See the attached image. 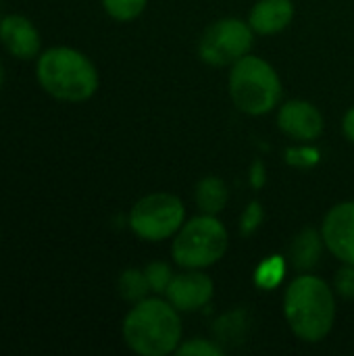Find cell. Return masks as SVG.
Returning a JSON list of instances; mask_svg holds the SVG:
<instances>
[{
	"mask_svg": "<svg viewBox=\"0 0 354 356\" xmlns=\"http://www.w3.org/2000/svg\"><path fill=\"white\" fill-rule=\"evenodd\" d=\"M284 315L292 334L309 344L330 336L336 323V296L321 277L300 273L284 294Z\"/></svg>",
	"mask_w": 354,
	"mask_h": 356,
	"instance_id": "cell-1",
	"label": "cell"
},
{
	"mask_svg": "<svg viewBox=\"0 0 354 356\" xmlns=\"http://www.w3.org/2000/svg\"><path fill=\"white\" fill-rule=\"evenodd\" d=\"M123 340L136 355L167 356L177 353L184 336L179 311L161 298H144L123 319Z\"/></svg>",
	"mask_w": 354,
	"mask_h": 356,
	"instance_id": "cell-2",
	"label": "cell"
},
{
	"mask_svg": "<svg viewBox=\"0 0 354 356\" xmlns=\"http://www.w3.org/2000/svg\"><path fill=\"white\" fill-rule=\"evenodd\" d=\"M35 77L46 94L63 102H86L100 83L94 63L71 46H52L40 52Z\"/></svg>",
	"mask_w": 354,
	"mask_h": 356,
	"instance_id": "cell-3",
	"label": "cell"
},
{
	"mask_svg": "<svg viewBox=\"0 0 354 356\" xmlns=\"http://www.w3.org/2000/svg\"><path fill=\"white\" fill-rule=\"evenodd\" d=\"M227 88L236 108L252 117L267 115L280 106L284 96V86L277 71L255 54H246L232 65Z\"/></svg>",
	"mask_w": 354,
	"mask_h": 356,
	"instance_id": "cell-4",
	"label": "cell"
},
{
	"mask_svg": "<svg viewBox=\"0 0 354 356\" xmlns=\"http://www.w3.org/2000/svg\"><path fill=\"white\" fill-rule=\"evenodd\" d=\"M230 244L225 225L217 215H198L175 234L171 254L182 269H207L223 259Z\"/></svg>",
	"mask_w": 354,
	"mask_h": 356,
	"instance_id": "cell-5",
	"label": "cell"
},
{
	"mask_svg": "<svg viewBox=\"0 0 354 356\" xmlns=\"http://www.w3.org/2000/svg\"><path fill=\"white\" fill-rule=\"evenodd\" d=\"M127 223L140 240L163 242L173 238L186 223V207L175 194L154 192L131 207Z\"/></svg>",
	"mask_w": 354,
	"mask_h": 356,
	"instance_id": "cell-6",
	"label": "cell"
},
{
	"mask_svg": "<svg viewBox=\"0 0 354 356\" xmlns=\"http://www.w3.org/2000/svg\"><path fill=\"white\" fill-rule=\"evenodd\" d=\"M255 31L248 21L225 17L211 23L198 40V56L211 67H232L252 50Z\"/></svg>",
	"mask_w": 354,
	"mask_h": 356,
	"instance_id": "cell-7",
	"label": "cell"
},
{
	"mask_svg": "<svg viewBox=\"0 0 354 356\" xmlns=\"http://www.w3.org/2000/svg\"><path fill=\"white\" fill-rule=\"evenodd\" d=\"M215 294L213 280L202 273V269H184L182 273H173L167 286V300L179 313H194L200 311L211 302Z\"/></svg>",
	"mask_w": 354,
	"mask_h": 356,
	"instance_id": "cell-8",
	"label": "cell"
},
{
	"mask_svg": "<svg viewBox=\"0 0 354 356\" xmlns=\"http://www.w3.org/2000/svg\"><path fill=\"white\" fill-rule=\"evenodd\" d=\"M321 236L325 248L344 265H354V200L332 207L323 219Z\"/></svg>",
	"mask_w": 354,
	"mask_h": 356,
	"instance_id": "cell-9",
	"label": "cell"
},
{
	"mask_svg": "<svg viewBox=\"0 0 354 356\" xmlns=\"http://www.w3.org/2000/svg\"><path fill=\"white\" fill-rule=\"evenodd\" d=\"M280 129L298 142H313L323 131V115L307 100H288L277 113Z\"/></svg>",
	"mask_w": 354,
	"mask_h": 356,
	"instance_id": "cell-10",
	"label": "cell"
},
{
	"mask_svg": "<svg viewBox=\"0 0 354 356\" xmlns=\"http://www.w3.org/2000/svg\"><path fill=\"white\" fill-rule=\"evenodd\" d=\"M0 42L4 50L19 60L35 58L42 52L40 31L23 15H6L0 19Z\"/></svg>",
	"mask_w": 354,
	"mask_h": 356,
	"instance_id": "cell-11",
	"label": "cell"
},
{
	"mask_svg": "<svg viewBox=\"0 0 354 356\" xmlns=\"http://www.w3.org/2000/svg\"><path fill=\"white\" fill-rule=\"evenodd\" d=\"M294 19V2L292 0H259L250 15L248 25L255 33L275 35L284 31Z\"/></svg>",
	"mask_w": 354,
	"mask_h": 356,
	"instance_id": "cell-12",
	"label": "cell"
},
{
	"mask_svg": "<svg viewBox=\"0 0 354 356\" xmlns=\"http://www.w3.org/2000/svg\"><path fill=\"white\" fill-rule=\"evenodd\" d=\"M321 248H323V236L313 227L303 229L290 246V261L294 269L303 273L315 269V265L321 259Z\"/></svg>",
	"mask_w": 354,
	"mask_h": 356,
	"instance_id": "cell-13",
	"label": "cell"
},
{
	"mask_svg": "<svg viewBox=\"0 0 354 356\" xmlns=\"http://www.w3.org/2000/svg\"><path fill=\"white\" fill-rule=\"evenodd\" d=\"M227 198H230V190H227L225 181L215 175L202 177L196 184L194 200H196V207L200 209V213H204V215H219L225 209Z\"/></svg>",
	"mask_w": 354,
	"mask_h": 356,
	"instance_id": "cell-14",
	"label": "cell"
},
{
	"mask_svg": "<svg viewBox=\"0 0 354 356\" xmlns=\"http://www.w3.org/2000/svg\"><path fill=\"white\" fill-rule=\"evenodd\" d=\"M117 290H119V294H121L123 300L134 302V305L140 302V300H144L148 296V292H152L150 290V284L146 280L144 269L142 271L140 269H127V271H123L121 277H119Z\"/></svg>",
	"mask_w": 354,
	"mask_h": 356,
	"instance_id": "cell-15",
	"label": "cell"
},
{
	"mask_svg": "<svg viewBox=\"0 0 354 356\" xmlns=\"http://www.w3.org/2000/svg\"><path fill=\"white\" fill-rule=\"evenodd\" d=\"M286 277V259L282 254H273L265 259L255 271V284L261 290H275Z\"/></svg>",
	"mask_w": 354,
	"mask_h": 356,
	"instance_id": "cell-16",
	"label": "cell"
},
{
	"mask_svg": "<svg viewBox=\"0 0 354 356\" xmlns=\"http://www.w3.org/2000/svg\"><path fill=\"white\" fill-rule=\"evenodd\" d=\"M146 4H148V0H102L106 15L119 23L138 19L144 13Z\"/></svg>",
	"mask_w": 354,
	"mask_h": 356,
	"instance_id": "cell-17",
	"label": "cell"
},
{
	"mask_svg": "<svg viewBox=\"0 0 354 356\" xmlns=\"http://www.w3.org/2000/svg\"><path fill=\"white\" fill-rule=\"evenodd\" d=\"M286 163L294 169H313L321 161V152L315 146H296L286 150Z\"/></svg>",
	"mask_w": 354,
	"mask_h": 356,
	"instance_id": "cell-18",
	"label": "cell"
},
{
	"mask_svg": "<svg viewBox=\"0 0 354 356\" xmlns=\"http://www.w3.org/2000/svg\"><path fill=\"white\" fill-rule=\"evenodd\" d=\"M144 273H146V280H148L150 290L154 294H165L167 292V286H169V282L173 277V271H171V267L167 263H163V261L150 263V265H146Z\"/></svg>",
	"mask_w": 354,
	"mask_h": 356,
	"instance_id": "cell-19",
	"label": "cell"
},
{
	"mask_svg": "<svg viewBox=\"0 0 354 356\" xmlns=\"http://www.w3.org/2000/svg\"><path fill=\"white\" fill-rule=\"evenodd\" d=\"M177 355L179 356H221L223 355V348L211 340H200V338H194V340H188V342H182L179 348H177Z\"/></svg>",
	"mask_w": 354,
	"mask_h": 356,
	"instance_id": "cell-20",
	"label": "cell"
},
{
	"mask_svg": "<svg viewBox=\"0 0 354 356\" xmlns=\"http://www.w3.org/2000/svg\"><path fill=\"white\" fill-rule=\"evenodd\" d=\"M263 219H265V211H263L261 202H259V200L248 202V207L244 209L242 219H240V234H242L244 238L252 236V234L261 227Z\"/></svg>",
	"mask_w": 354,
	"mask_h": 356,
	"instance_id": "cell-21",
	"label": "cell"
},
{
	"mask_svg": "<svg viewBox=\"0 0 354 356\" xmlns=\"http://www.w3.org/2000/svg\"><path fill=\"white\" fill-rule=\"evenodd\" d=\"M336 290L346 296V298H353L354 296V265H346L338 277H336Z\"/></svg>",
	"mask_w": 354,
	"mask_h": 356,
	"instance_id": "cell-22",
	"label": "cell"
},
{
	"mask_svg": "<svg viewBox=\"0 0 354 356\" xmlns=\"http://www.w3.org/2000/svg\"><path fill=\"white\" fill-rule=\"evenodd\" d=\"M267 181V175H265V165L261 159H257L252 165H250V186L255 190H261Z\"/></svg>",
	"mask_w": 354,
	"mask_h": 356,
	"instance_id": "cell-23",
	"label": "cell"
},
{
	"mask_svg": "<svg viewBox=\"0 0 354 356\" xmlns=\"http://www.w3.org/2000/svg\"><path fill=\"white\" fill-rule=\"evenodd\" d=\"M342 131H344L346 140H351L354 144V106L351 111H346V115L342 119Z\"/></svg>",
	"mask_w": 354,
	"mask_h": 356,
	"instance_id": "cell-24",
	"label": "cell"
},
{
	"mask_svg": "<svg viewBox=\"0 0 354 356\" xmlns=\"http://www.w3.org/2000/svg\"><path fill=\"white\" fill-rule=\"evenodd\" d=\"M2 81H4V69H2V63H0V86H2Z\"/></svg>",
	"mask_w": 354,
	"mask_h": 356,
	"instance_id": "cell-25",
	"label": "cell"
}]
</instances>
